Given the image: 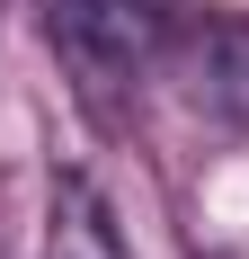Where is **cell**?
<instances>
[{"instance_id": "1", "label": "cell", "mask_w": 249, "mask_h": 259, "mask_svg": "<svg viewBox=\"0 0 249 259\" xmlns=\"http://www.w3.org/2000/svg\"><path fill=\"white\" fill-rule=\"evenodd\" d=\"M160 36H169L160 0H53V45L72 54V72L89 90L143 72L151 54H160Z\"/></svg>"}, {"instance_id": "2", "label": "cell", "mask_w": 249, "mask_h": 259, "mask_svg": "<svg viewBox=\"0 0 249 259\" xmlns=\"http://www.w3.org/2000/svg\"><path fill=\"white\" fill-rule=\"evenodd\" d=\"M45 259H125V233L89 179H53V241Z\"/></svg>"}, {"instance_id": "3", "label": "cell", "mask_w": 249, "mask_h": 259, "mask_svg": "<svg viewBox=\"0 0 249 259\" xmlns=\"http://www.w3.org/2000/svg\"><path fill=\"white\" fill-rule=\"evenodd\" d=\"M205 99L223 107L231 125H249V18H223L205 36Z\"/></svg>"}]
</instances>
